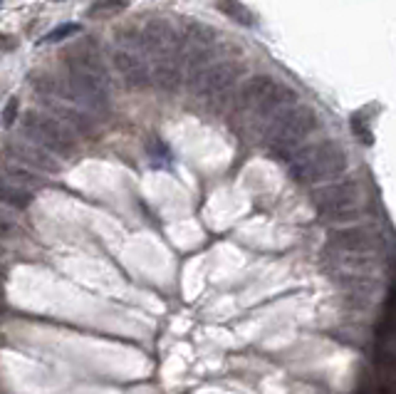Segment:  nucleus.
Returning <instances> with one entry per match:
<instances>
[{"instance_id": "f257e3e1", "label": "nucleus", "mask_w": 396, "mask_h": 394, "mask_svg": "<svg viewBox=\"0 0 396 394\" xmlns=\"http://www.w3.org/2000/svg\"><path fill=\"white\" fill-rule=\"evenodd\" d=\"M67 82L75 102L92 112H109V77L92 50H75L67 58Z\"/></svg>"}, {"instance_id": "f03ea898", "label": "nucleus", "mask_w": 396, "mask_h": 394, "mask_svg": "<svg viewBox=\"0 0 396 394\" xmlns=\"http://www.w3.org/2000/svg\"><path fill=\"white\" fill-rule=\"evenodd\" d=\"M347 169V154L337 142H317L290 156V174L300 184L334 181Z\"/></svg>"}, {"instance_id": "7ed1b4c3", "label": "nucleus", "mask_w": 396, "mask_h": 394, "mask_svg": "<svg viewBox=\"0 0 396 394\" xmlns=\"http://www.w3.org/2000/svg\"><path fill=\"white\" fill-rule=\"evenodd\" d=\"M315 130H317V114H315V110H310L305 104H293L290 110H285L267 124L265 142L275 154L293 156L298 149H302V142Z\"/></svg>"}, {"instance_id": "20e7f679", "label": "nucleus", "mask_w": 396, "mask_h": 394, "mask_svg": "<svg viewBox=\"0 0 396 394\" xmlns=\"http://www.w3.org/2000/svg\"><path fill=\"white\" fill-rule=\"evenodd\" d=\"M315 208L325 221L332 223H349L357 221L364 211V194L359 181L354 179H339L327 181L325 186L315 191Z\"/></svg>"}, {"instance_id": "39448f33", "label": "nucleus", "mask_w": 396, "mask_h": 394, "mask_svg": "<svg viewBox=\"0 0 396 394\" xmlns=\"http://www.w3.org/2000/svg\"><path fill=\"white\" fill-rule=\"evenodd\" d=\"M23 132L27 134L30 142L47 149L50 154L72 156L77 151L75 132L60 122L57 116L47 114V112L27 110L25 114H23Z\"/></svg>"}, {"instance_id": "423d86ee", "label": "nucleus", "mask_w": 396, "mask_h": 394, "mask_svg": "<svg viewBox=\"0 0 396 394\" xmlns=\"http://www.w3.org/2000/svg\"><path fill=\"white\" fill-rule=\"evenodd\" d=\"M213 30L203 23H191L181 38V65H183V79L194 90L196 82L201 79L203 72L211 67L213 58Z\"/></svg>"}, {"instance_id": "0eeeda50", "label": "nucleus", "mask_w": 396, "mask_h": 394, "mask_svg": "<svg viewBox=\"0 0 396 394\" xmlns=\"http://www.w3.org/2000/svg\"><path fill=\"white\" fill-rule=\"evenodd\" d=\"M238 65L235 62H215L201 75V79L196 82L194 92L196 97L211 107V110H221L228 102V97L233 95V87L238 82Z\"/></svg>"}, {"instance_id": "6e6552de", "label": "nucleus", "mask_w": 396, "mask_h": 394, "mask_svg": "<svg viewBox=\"0 0 396 394\" xmlns=\"http://www.w3.org/2000/svg\"><path fill=\"white\" fill-rule=\"evenodd\" d=\"M139 45L142 50L149 55L151 60H161V58H174V55H181V38L176 33L171 23L161 18H151L146 25H144L142 35H139Z\"/></svg>"}, {"instance_id": "1a4fd4ad", "label": "nucleus", "mask_w": 396, "mask_h": 394, "mask_svg": "<svg viewBox=\"0 0 396 394\" xmlns=\"http://www.w3.org/2000/svg\"><path fill=\"white\" fill-rule=\"evenodd\" d=\"M5 154L13 159V162L23 164L27 169H35V171H45V174H57L62 164L55 159V154H50L47 149L38 147L33 142H23V139H13L8 142L5 147Z\"/></svg>"}, {"instance_id": "9d476101", "label": "nucleus", "mask_w": 396, "mask_h": 394, "mask_svg": "<svg viewBox=\"0 0 396 394\" xmlns=\"http://www.w3.org/2000/svg\"><path fill=\"white\" fill-rule=\"evenodd\" d=\"M330 243L339 253L364 256L379 246V236L369 226H342L330 231Z\"/></svg>"}, {"instance_id": "9b49d317", "label": "nucleus", "mask_w": 396, "mask_h": 394, "mask_svg": "<svg viewBox=\"0 0 396 394\" xmlns=\"http://www.w3.org/2000/svg\"><path fill=\"white\" fill-rule=\"evenodd\" d=\"M111 62H114V70L119 72V77L124 79L127 87L131 90H146L151 84V70L149 65L139 58L137 52L127 50V47H119L111 55Z\"/></svg>"}, {"instance_id": "f8f14e48", "label": "nucleus", "mask_w": 396, "mask_h": 394, "mask_svg": "<svg viewBox=\"0 0 396 394\" xmlns=\"http://www.w3.org/2000/svg\"><path fill=\"white\" fill-rule=\"evenodd\" d=\"M45 104L52 110V116H57L60 122L65 124V127H70L72 132L85 134V136L97 134V122H94L82 107L65 102V97H47Z\"/></svg>"}, {"instance_id": "ddd939ff", "label": "nucleus", "mask_w": 396, "mask_h": 394, "mask_svg": "<svg viewBox=\"0 0 396 394\" xmlns=\"http://www.w3.org/2000/svg\"><path fill=\"white\" fill-rule=\"evenodd\" d=\"M275 87H278V82H275L270 75H255V77H250L241 87L238 97H235V102H238V110H241V112H250V114H253L260 104L265 102V97L275 90Z\"/></svg>"}, {"instance_id": "4468645a", "label": "nucleus", "mask_w": 396, "mask_h": 394, "mask_svg": "<svg viewBox=\"0 0 396 394\" xmlns=\"http://www.w3.org/2000/svg\"><path fill=\"white\" fill-rule=\"evenodd\" d=\"M181 82H183L181 55L154 60V65H151V84H156L161 92L174 95V92L181 87Z\"/></svg>"}, {"instance_id": "2eb2a0df", "label": "nucleus", "mask_w": 396, "mask_h": 394, "mask_svg": "<svg viewBox=\"0 0 396 394\" xmlns=\"http://www.w3.org/2000/svg\"><path fill=\"white\" fill-rule=\"evenodd\" d=\"M0 179L10 181V184H18L23 188H38L45 184V179L35 171V169H27L18 162H0Z\"/></svg>"}, {"instance_id": "dca6fc26", "label": "nucleus", "mask_w": 396, "mask_h": 394, "mask_svg": "<svg viewBox=\"0 0 396 394\" xmlns=\"http://www.w3.org/2000/svg\"><path fill=\"white\" fill-rule=\"evenodd\" d=\"M33 191L30 188H23L18 184H10V181L0 179V204H5L8 208H15V211H25V208L33 206Z\"/></svg>"}, {"instance_id": "f3484780", "label": "nucleus", "mask_w": 396, "mask_h": 394, "mask_svg": "<svg viewBox=\"0 0 396 394\" xmlns=\"http://www.w3.org/2000/svg\"><path fill=\"white\" fill-rule=\"evenodd\" d=\"M124 8H129V0H94L87 10V15L94 20L99 18H111V15L122 13Z\"/></svg>"}, {"instance_id": "a211bd4d", "label": "nucleus", "mask_w": 396, "mask_h": 394, "mask_svg": "<svg viewBox=\"0 0 396 394\" xmlns=\"http://www.w3.org/2000/svg\"><path fill=\"white\" fill-rule=\"evenodd\" d=\"M218 10L228 18H233L235 23H241V25H253V13L238 0H218Z\"/></svg>"}, {"instance_id": "6ab92c4d", "label": "nucleus", "mask_w": 396, "mask_h": 394, "mask_svg": "<svg viewBox=\"0 0 396 394\" xmlns=\"http://www.w3.org/2000/svg\"><path fill=\"white\" fill-rule=\"evenodd\" d=\"M77 33H79L77 23H65V25H57L55 30H50V33L45 35V40H42V42H60V40L72 38V35H77Z\"/></svg>"}, {"instance_id": "aec40b11", "label": "nucleus", "mask_w": 396, "mask_h": 394, "mask_svg": "<svg viewBox=\"0 0 396 394\" xmlns=\"http://www.w3.org/2000/svg\"><path fill=\"white\" fill-rule=\"evenodd\" d=\"M18 112H20L18 97H10V102H8L5 110H3V127H13V122L18 119Z\"/></svg>"}, {"instance_id": "412c9836", "label": "nucleus", "mask_w": 396, "mask_h": 394, "mask_svg": "<svg viewBox=\"0 0 396 394\" xmlns=\"http://www.w3.org/2000/svg\"><path fill=\"white\" fill-rule=\"evenodd\" d=\"M15 231H18V228H15L13 221H8L0 216V238H10V236H15Z\"/></svg>"}, {"instance_id": "4be33fe9", "label": "nucleus", "mask_w": 396, "mask_h": 394, "mask_svg": "<svg viewBox=\"0 0 396 394\" xmlns=\"http://www.w3.org/2000/svg\"><path fill=\"white\" fill-rule=\"evenodd\" d=\"M15 47V40H3V35H0V50H13Z\"/></svg>"}, {"instance_id": "5701e85b", "label": "nucleus", "mask_w": 396, "mask_h": 394, "mask_svg": "<svg viewBox=\"0 0 396 394\" xmlns=\"http://www.w3.org/2000/svg\"><path fill=\"white\" fill-rule=\"evenodd\" d=\"M5 253H8V248L3 246V243H0V258H3V256H5Z\"/></svg>"}]
</instances>
